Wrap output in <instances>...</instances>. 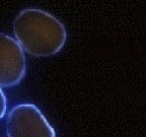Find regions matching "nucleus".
<instances>
[{
	"instance_id": "1",
	"label": "nucleus",
	"mask_w": 146,
	"mask_h": 137,
	"mask_svg": "<svg viewBox=\"0 0 146 137\" xmlns=\"http://www.w3.org/2000/svg\"><path fill=\"white\" fill-rule=\"evenodd\" d=\"M13 34L25 52L34 57H51L63 49L67 41L64 25L43 9H23L13 21Z\"/></svg>"
},
{
	"instance_id": "3",
	"label": "nucleus",
	"mask_w": 146,
	"mask_h": 137,
	"mask_svg": "<svg viewBox=\"0 0 146 137\" xmlns=\"http://www.w3.org/2000/svg\"><path fill=\"white\" fill-rule=\"evenodd\" d=\"M27 72L25 51L12 37L0 33V86L21 83Z\"/></svg>"
},
{
	"instance_id": "4",
	"label": "nucleus",
	"mask_w": 146,
	"mask_h": 137,
	"mask_svg": "<svg viewBox=\"0 0 146 137\" xmlns=\"http://www.w3.org/2000/svg\"><path fill=\"white\" fill-rule=\"evenodd\" d=\"M7 110V100L2 88L0 86V119H2L6 114Z\"/></svg>"
},
{
	"instance_id": "2",
	"label": "nucleus",
	"mask_w": 146,
	"mask_h": 137,
	"mask_svg": "<svg viewBox=\"0 0 146 137\" xmlns=\"http://www.w3.org/2000/svg\"><path fill=\"white\" fill-rule=\"evenodd\" d=\"M7 137H56L54 128L33 104L12 108L6 120Z\"/></svg>"
}]
</instances>
